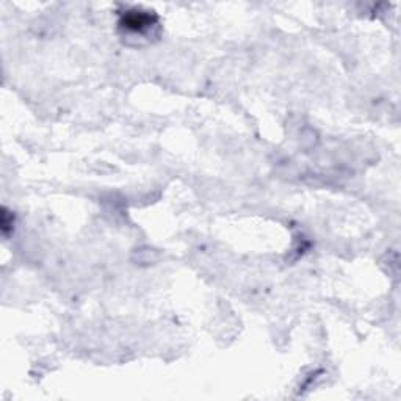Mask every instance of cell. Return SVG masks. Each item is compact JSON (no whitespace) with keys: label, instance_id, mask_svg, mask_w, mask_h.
<instances>
[{"label":"cell","instance_id":"6da1fadb","mask_svg":"<svg viewBox=\"0 0 401 401\" xmlns=\"http://www.w3.org/2000/svg\"><path fill=\"white\" fill-rule=\"evenodd\" d=\"M119 30L128 40L149 41L158 33V16L154 11L141 9H126L119 14Z\"/></svg>","mask_w":401,"mask_h":401},{"label":"cell","instance_id":"7a4b0ae2","mask_svg":"<svg viewBox=\"0 0 401 401\" xmlns=\"http://www.w3.org/2000/svg\"><path fill=\"white\" fill-rule=\"evenodd\" d=\"M0 226H2V232H4L5 237H9L10 232H13L14 216H13L11 212H9L5 207L2 209V219H0Z\"/></svg>","mask_w":401,"mask_h":401}]
</instances>
